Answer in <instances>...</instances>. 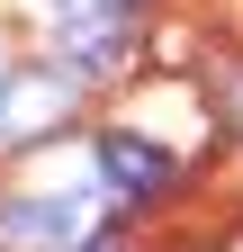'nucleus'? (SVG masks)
Instances as JSON below:
<instances>
[{"label": "nucleus", "mask_w": 243, "mask_h": 252, "mask_svg": "<svg viewBox=\"0 0 243 252\" xmlns=\"http://www.w3.org/2000/svg\"><path fill=\"white\" fill-rule=\"evenodd\" d=\"M234 252H243V243H234Z\"/></svg>", "instance_id": "obj_6"}, {"label": "nucleus", "mask_w": 243, "mask_h": 252, "mask_svg": "<svg viewBox=\"0 0 243 252\" xmlns=\"http://www.w3.org/2000/svg\"><path fill=\"white\" fill-rule=\"evenodd\" d=\"M63 108H72V72H27L0 99V126H9V144H36L45 126H63Z\"/></svg>", "instance_id": "obj_3"}, {"label": "nucleus", "mask_w": 243, "mask_h": 252, "mask_svg": "<svg viewBox=\"0 0 243 252\" xmlns=\"http://www.w3.org/2000/svg\"><path fill=\"white\" fill-rule=\"evenodd\" d=\"M135 54V9L126 0H72L63 9V72H117Z\"/></svg>", "instance_id": "obj_2"}, {"label": "nucleus", "mask_w": 243, "mask_h": 252, "mask_svg": "<svg viewBox=\"0 0 243 252\" xmlns=\"http://www.w3.org/2000/svg\"><path fill=\"white\" fill-rule=\"evenodd\" d=\"M90 171L108 180V198H162L171 189V153L153 135H135V126H108V135H90Z\"/></svg>", "instance_id": "obj_1"}, {"label": "nucleus", "mask_w": 243, "mask_h": 252, "mask_svg": "<svg viewBox=\"0 0 243 252\" xmlns=\"http://www.w3.org/2000/svg\"><path fill=\"white\" fill-rule=\"evenodd\" d=\"M0 99H9V81H0Z\"/></svg>", "instance_id": "obj_4"}, {"label": "nucleus", "mask_w": 243, "mask_h": 252, "mask_svg": "<svg viewBox=\"0 0 243 252\" xmlns=\"http://www.w3.org/2000/svg\"><path fill=\"white\" fill-rule=\"evenodd\" d=\"M108 252H117V243H108Z\"/></svg>", "instance_id": "obj_5"}]
</instances>
